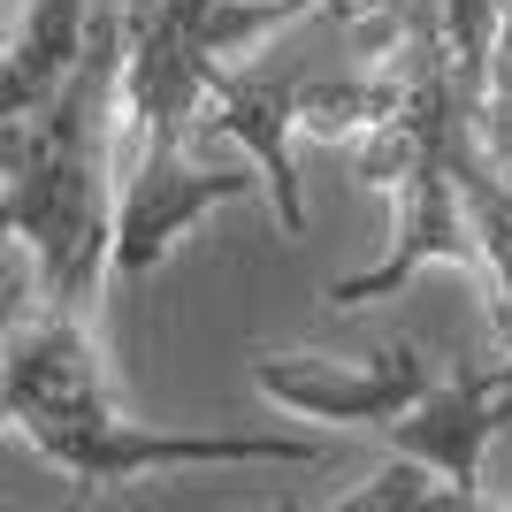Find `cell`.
I'll return each mask as SVG.
<instances>
[{"mask_svg": "<svg viewBox=\"0 0 512 512\" xmlns=\"http://www.w3.org/2000/svg\"><path fill=\"white\" fill-rule=\"evenodd\" d=\"M291 16H314L306 0H115L123 23V123H130V184L115 192V245L107 268L153 276L161 253L192 230L207 207L237 199L245 169H184L207 77L222 54L283 31Z\"/></svg>", "mask_w": 512, "mask_h": 512, "instance_id": "1", "label": "cell"}, {"mask_svg": "<svg viewBox=\"0 0 512 512\" xmlns=\"http://www.w3.org/2000/svg\"><path fill=\"white\" fill-rule=\"evenodd\" d=\"M115 130H123V23L92 8L69 77L0 115V245L39 253V306L92 314L115 245Z\"/></svg>", "mask_w": 512, "mask_h": 512, "instance_id": "2", "label": "cell"}, {"mask_svg": "<svg viewBox=\"0 0 512 512\" xmlns=\"http://www.w3.org/2000/svg\"><path fill=\"white\" fill-rule=\"evenodd\" d=\"M0 428H23L46 467H62L77 490L138 482L161 467H321L329 451L314 436H276V428H146L130 421L107 390L92 314L69 306H31L0 337Z\"/></svg>", "mask_w": 512, "mask_h": 512, "instance_id": "3", "label": "cell"}, {"mask_svg": "<svg viewBox=\"0 0 512 512\" xmlns=\"http://www.w3.org/2000/svg\"><path fill=\"white\" fill-rule=\"evenodd\" d=\"M383 115V77H299V69H214L199 123L207 138H237L245 161L260 169L268 199H276L283 237H306V192L299 161H291V130H321V138H360Z\"/></svg>", "mask_w": 512, "mask_h": 512, "instance_id": "4", "label": "cell"}, {"mask_svg": "<svg viewBox=\"0 0 512 512\" xmlns=\"http://www.w3.org/2000/svg\"><path fill=\"white\" fill-rule=\"evenodd\" d=\"M497 428H512V344H497L490 360H467V367H451V375H436V383H428L398 421H383L375 436H383L390 451L421 459V467H436L451 490L482 512V505H512V497H497L490 482H482V451H490Z\"/></svg>", "mask_w": 512, "mask_h": 512, "instance_id": "5", "label": "cell"}, {"mask_svg": "<svg viewBox=\"0 0 512 512\" xmlns=\"http://www.w3.org/2000/svg\"><path fill=\"white\" fill-rule=\"evenodd\" d=\"M436 383V360H428L413 337L367 352V360H314V352H260L253 360V390L268 406L299 413V421H344V428H383Z\"/></svg>", "mask_w": 512, "mask_h": 512, "instance_id": "6", "label": "cell"}, {"mask_svg": "<svg viewBox=\"0 0 512 512\" xmlns=\"http://www.w3.org/2000/svg\"><path fill=\"white\" fill-rule=\"evenodd\" d=\"M92 8L100 0H23L16 39L0 46V115L46 100L69 77V62H77V46L92 31Z\"/></svg>", "mask_w": 512, "mask_h": 512, "instance_id": "7", "label": "cell"}, {"mask_svg": "<svg viewBox=\"0 0 512 512\" xmlns=\"http://www.w3.org/2000/svg\"><path fill=\"white\" fill-rule=\"evenodd\" d=\"M337 512H474V505L451 490L436 467H421V459H406V451H398V459H390L367 490L337 497Z\"/></svg>", "mask_w": 512, "mask_h": 512, "instance_id": "8", "label": "cell"}]
</instances>
